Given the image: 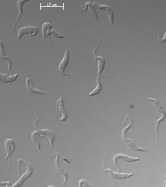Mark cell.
<instances>
[{
  "label": "cell",
  "mask_w": 166,
  "mask_h": 187,
  "mask_svg": "<svg viewBox=\"0 0 166 187\" xmlns=\"http://www.w3.org/2000/svg\"><path fill=\"white\" fill-rule=\"evenodd\" d=\"M105 172L109 173L114 179L117 180L128 178L133 175V173H122L119 172L113 171L111 169H106L105 167Z\"/></svg>",
  "instance_id": "cell-6"
},
{
  "label": "cell",
  "mask_w": 166,
  "mask_h": 187,
  "mask_svg": "<svg viewBox=\"0 0 166 187\" xmlns=\"http://www.w3.org/2000/svg\"><path fill=\"white\" fill-rule=\"evenodd\" d=\"M133 121L130 120V123L128 126L125 127L123 129L122 133V139L131 149L136 151H143L146 152L147 151L137 146L132 139L128 137L127 132L130 128L133 126Z\"/></svg>",
  "instance_id": "cell-1"
},
{
  "label": "cell",
  "mask_w": 166,
  "mask_h": 187,
  "mask_svg": "<svg viewBox=\"0 0 166 187\" xmlns=\"http://www.w3.org/2000/svg\"><path fill=\"white\" fill-rule=\"evenodd\" d=\"M91 3V2H87L85 4L81 6L80 7V10L82 11H86L87 10L89 6Z\"/></svg>",
  "instance_id": "cell-20"
},
{
  "label": "cell",
  "mask_w": 166,
  "mask_h": 187,
  "mask_svg": "<svg viewBox=\"0 0 166 187\" xmlns=\"http://www.w3.org/2000/svg\"><path fill=\"white\" fill-rule=\"evenodd\" d=\"M69 59L70 57L68 51L67 50H66L64 58L59 64L58 71L61 75L67 76L69 78L70 80L72 81V78H71L70 75H68L67 73H66L65 71V70L69 62Z\"/></svg>",
  "instance_id": "cell-4"
},
{
  "label": "cell",
  "mask_w": 166,
  "mask_h": 187,
  "mask_svg": "<svg viewBox=\"0 0 166 187\" xmlns=\"http://www.w3.org/2000/svg\"><path fill=\"white\" fill-rule=\"evenodd\" d=\"M101 76H98L96 78V82L97 86L92 91L89 93V96L91 97L93 96L99 94L102 90V86L100 83V78Z\"/></svg>",
  "instance_id": "cell-13"
},
{
  "label": "cell",
  "mask_w": 166,
  "mask_h": 187,
  "mask_svg": "<svg viewBox=\"0 0 166 187\" xmlns=\"http://www.w3.org/2000/svg\"><path fill=\"white\" fill-rule=\"evenodd\" d=\"M0 185H4L6 187L12 186L10 182H2L0 183Z\"/></svg>",
  "instance_id": "cell-21"
},
{
  "label": "cell",
  "mask_w": 166,
  "mask_h": 187,
  "mask_svg": "<svg viewBox=\"0 0 166 187\" xmlns=\"http://www.w3.org/2000/svg\"><path fill=\"white\" fill-rule=\"evenodd\" d=\"M95 58L96 60L98 61V76H100L103 71L105 60L101 56H95Z\"/></svg>",
  "instance_id": "cell-14"
},
{
  "label": "cell",
  "mask_w": 166,
  "mask_h": 187,
  "mask_svg": "<svg viewBox=\"0 0 166 187\" xmlns=\"http://www.w3.org/2000/svg\"><path fill=\"white\" fill-rule=\"evenodd\" d=\"M4 146L5 151L7 154L6 160H8L9 157L10 158L9 165L6 173L7 175L10 170L11 163H12V156L15 149L16 145L12 139L8 138L5 140Z\"/></svg>",
  "instance_id": "cell-2"
},
{
  "label": "cell",
  "mask_w": 166,
  "mask_h": 187,
  "mask_svg": "<svg viewBox=\"0 0 166 187\" xmlns=\"http://www.w3.org/2000/svg\"><path fill=\"white\" fill-rule=\"evenodd\" d=\"M166 32L161 30L158 32L157 34L158 40L161 42H165Z\"/></svg>",
  "instance_id": "cell-18"
},
{
  "label": "cell",
  "mask_w": 166,
  "mask_h": 187,
  "mask_svg": "<svg viewBox=\"0 0 166 187\" xmlns=\"http://www.w3.org/2000/svg\"><path fill=\"white\" fill-rule=\"evenodd\" d=\"M62 158H63L62 159L63 160H64L66 162L68 163H70L69 161H68L67 159H66V158H64V157H62Z\"/></svg>",
  "instance_id": "cell-23"
},
{
  "label": "cell",
  "mask_w": 166,
  "mask_h": 187,
  "mask_svg": "<svg viewBox=\"0 0 166 187\" xmlns=\"http://www.w3.org/2000/svg\"><path fill=\"white\" fill-rule=\"evenodd\" d=\"M19 74L17 73L14 75L8 76L6 74L0 73V81L4 83L10 84L18 78Z\"/></svg>",
  "instance_id": "cell-11"
},
{
  "label": "cell",
  "mask_w": 166,
  "mask_h": 187,
  "mask_svg": "<svg viewBox=\"0 0 166 187\" xmlns=\"http://www.w3.org/2000/svg\"><path fill=\"white\" fill-rule=\"evenodd\" d=\"M119 159H122L126 162H134L140 160L139 158L130 157L121 153H118L114 155L113 157V161L114 164L118 167V171H119L120 168L117 164V161Z\"/></svg>",
  "instance_id": "cell-5"
},
{
  "label": "cell",
  "mask_w": 166,
  "mask_h": 187,
  "mask_svg": "<svg viewBox=\"0 0 166 187\" xmlns=\"http://www.w3.org/2000/svg\"><path fill=\"white\" fill-rule=\"evenodd\" d=\"M101 40V38H100V39L99 40V43H98V45H97L96 46V47L95 49H94L93 51V55H94L95 56V55L96 52V50H97V49H98V47L100 45Z\"/></svg>",
  "instance_id": "cell-22"
},
{
  "label": "cell",
  "mask_w": 166,
  "mask_h": 187,
  "mask_svg": "<svg viewBox=\"0 0 166 187\" xmlns=\"http://www.w3.org/2000/svg\"><path fill=\"white\" fill-rule=\"evenodd\" d=\"M99 10H104L106 13L109 19L111 26H112L114 21V13L112 9L108 5H97Z\"/></svg>",
  "instance_id": "cell-10"
},
{
  "label": "cell",
  "mask_w": 166,
  "mask_h": 187,
  "mask_svg": "<svg viewBox=\"0 0 166 187\" xmlns=\"http://www.w3.org/2000/svg\"><path fill=\"white\" fill-rule=\"evenodd\" d=\"M59 110L62 114V117L60 119V121H65L67 119L68 117L66 111L64 108V103L62 97H60L56 102V113Z\"/></svg>",
  "instance_id": "cell-7"
},
{
  "label": "cell",
  "mask_w": 166,
  "mask_h": 187,
  "mask_svg": "<svg viewBox=\"0 0 166 187\" xmlns=\"http://www.w3.org/2000/svg\"><path fill=\"white\" fill-rule=\"evenodd\" d=\"M0 56L3 59L6 60L8 64V70L11 75H13V72L11 71V68L13 65L12 61L11 58L5 54L4 50L3 43L0 40Z\"/></svg>",
  "instance_id": "cell-9"
},
{
  "label": "cell",
  "mask_w": 166,
  "mask_h": 187,
  "mask_svg": "<svg viewBox=\"0 0 166 187\" xmlns=\"http://www.w3.org/2000/svg\"><path fill=\"white\" fill-rule=\"evenodd\" d=\"M97 4L94 2L93 3H91L89 6L88 9L91 15L93 16L94 18L98 19V17L95 10V7Z\"/></svg>",
  "instance_id": "cell-16"
},
{
  "label": "cell",
  "mask_w": 166,
  "mask_h": 187,
  "mask_svg": "<svg viewBox=\"0 0 166 187\" xmlns=\"http://www.w3.org/2000/svg\"><path fill=\"white\" fill-rule=\"evenodd\" d=\"M29 1V0H18L17 1V7L19 10V13L17 19L14 23L13 28L12 32H14L17 23L21 18L24 14V10L22 8L23 6L26 2Z\"/></svg>",
  "instance_id": "cell-8"
},
{
  "label": "cell",
  "mask_w": 166,
  "mask_h": 187,
  "mask_svg": "<svg viewBox=\"0 0 166 187\" xmlns=\"http://www.w3.org/2000/svg\"><path fill=\"white\" fill-rule=\"evenodd\" d=\"M51 34H52L54 37L58 38H65L64 35L60 33L58 31L52 29L49 34V36H50Z\"/></svg>",
  "instance_id": "cell-17"
},
{
  "label": "cell",
  "mask_w": 166,
  "mask_h": 187,
  "mask_svg": "<svg viewBox=\"0 0 166 187\" xmlns=\"http://www.w3.org/2000/svg\"><path fill=\"white\" fill-rule=\"evenodd\" d=\"M79 187H93V185L89 184L87 181L82 178L79 180Z\"/></svg>",
  "instance_id": "cell-19"
},
{
  "label": "cell",
  "mask_w": 166,
  "mask_h": 187,
  "mask_svg": "<svg viewBox=\"0 0 166 187\" xmlns=\"http://www.w3.org/2000/svg\"><path fill=\"white\" fill-rule=\"evenodd\" d=\"M52 29V26L50 23L47 22L43 23L42 27V31L43 38L46 39Z\"/></svg>",
  "instance_id": "cell-12"
},
{
  "label": "cell",
  "mask_w": 166,
  "mask_h": 187,
  "mask_svg": "<svg viewBox=\"0 0 166 187\" xmlns=\"http://www.w3.org/2000/svg\"><path fill=\"white\" fill-rule=\"evenodd\" d=\"M33 82L32 81L30 82L26 86L28 89L29 90V92L33 94H41L43 95H47L46 94L44 93L41 90L35 89L34 88L32 87L33 85Z\"/></svg>",
  "instance_id": "cell-15"
},
{
  "label": "cell",
  "mask_w": 166,
  "mask_h": 187,
  "mask_svg": "<svg viewBox=\"0 0 166 187\" xmlns=\"http://www.w3.org/2000/svg\"><path fill=\"white\" fill-rule=\"evenodd\" d=\"M38 31V29L36 26H26L19 29L17 33L18 38L20 40L24 35L29 34L30 38L27 40L30 41L33 37L37 36Z\"/></svg>",
  "instance_id": "cell-3"
}]
</instances>
